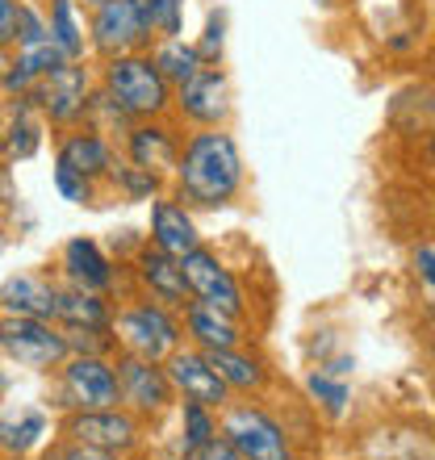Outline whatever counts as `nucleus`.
<instances>
[{
  "label": "nucleus",
  "mask_w": 435,
  "mask_h": 460,
  "mask_svg": "<svg viewBox=\"0 0 435 460\" xmlns=\"http://www.w3.org/2000/svg\"><path fill=\"white\" fill-rule=\"evenodd\" d=\"M172 184H176V201H184L189 209L230 206L243 189V151L235 134H226L222 126L189 134L181 159H176V172H172Z\"/></svg>",
  "instance_id": "obj_1"
},
{
  "label": "nucleus",
  "mask_w": 435,
  "mask_h": 460,
  "mask_svg": "<svg viewBox=\"0 0 435 460\" xmlns=\"http://www.w3.org/2000/svg\"><path fill=\"white\" fill-rule=\"evenodd\" d=\"M101 88H105V97L113 101V105H118V110L126 113L130 121L168 118V113H172V93H176V88L159 75L155 59H151L146 50L105 59Z\"/></svg>",
  "instance_id": "obj_2"
},
{
  "label": "nucleus",
  "mask_w": 435,
  "mask_h": 460,
  "mask_svg": "<svg viewBox=\"0 0 435 460\" xmlns=\"http://www.w3.org/2000/svg\"><path fill=\"white\" fill-rule=\"evenodd\" d=\"M113 335H118V351L164 364L184 343V323L176 318V310L143 297V302L121 305L113 314Z\"/></svg>",
  "instance_id": "obj_3"
},
{
  "label": "nucleus",
  "mask_w": 435,
  "mask_h": 460,
  "mask_svg": "<svg viewBox=\"0 0 435 460\" xmlns=\"http://www.w3.org/2000/svg\"><path fill=\"white\" fill-rule=\"evenodd\" d=\"M218 431L243 452V460H297L285 423L260 402H230L218 419Z\"/></svg>",
  "instance_id": "obj_4"
},
{
  "label": "nucleus",
  "mask_w": 435,
  "mask_h": 460,
  "mask_svg": "<svg viewBox=\"0 0 435 460\" xmlns=\"http://www.w3.org/2000/svg\"><path fill=\"white\" fill-rule=\"evenodd\" d=\"M63 436L75 444L105 452L113 460H126L143 444V419L126 406H105V411H67L63 419Z\"/></svg>",
  "instance_id": "obj_5"
},
{
  "label": "nucleus",
  "mask_w": 435,
  "mask_h": 460,
  "mask_svg": "<svg viewBox=\"0 0 435 460\" xmlns=\"http://www.w3.org/2000/svg\"><path fill=\"white\" fill-rule=\"evenodd\" d=\"M0 351L17 360L22 368H59L72 348L63 327L47 323V318H25V314H4L0 318Z\"/></svg>",
  "instance_id": "obj_6"
},
{
  "label": "nucleus",
  "mask_w": 435,
  "mask_h": 460,
  "mask_svg": "<svg viewBox=\"0 0 435 460\" xmlns=\"http://www.w3.org/2000/svg\"><path fill=\"white\" fill-rule=\"evenodd\" d=\"M59 394L67 411H105L121 406L113 356H67L59 364Z\"/></svg>",
  "instance_id": "obj_7"
},
{
  "label": "nucleus",
  "mask_w": 435,
  "mask_h": 460,
  "mask_svg": "<svg viewBox=\"0 0 435 460\" xmlns=\"http://www.w3.org/2000/svg\"><path fill=\"white\" fill-rule=\"evenodd\" d=\"M113 368H118V389H121V406L134 411L138 419H159L176 402V389H172V376L159 360H143V356H130V351H118L113 356Z\"/></svg>",
  "instance_id": "obj_8"
},
{
  "label": "nucleus",
  "mask_w": 435,
  "mask_h": 460,
  "mask_svg": "<svg viewBox=\"0 0 435 460\" xmlns=\"http://www.w3.org/2000/svg\"><path fill=\"white\" fill-rule=\"evenodd\" d=\"M88 97H93V80H88L84 63H63L59 72L42 75L30 93L34 110L55 126H67V130H75L88 118Z\"/></svg>",
  "instance_id": "obj_9"
},
{
  "label": "nucleus",
  "mask_w": 435,
  "mask_h": 460,
  "mask_svg": "<svg viewBox=\"0 0 435 460\" xmlns=\"http://www.w3.org/2000/svg\"><path fill=\"white\" fill-rule=\"evenodd\" d=\"M181 268H184L189 289H193V302L214 305V310H222V314H230V318L247 314V297H243L239 277L218 260V252H209V247H193V252L181 260Z\"/></svg>",
  "instance_id": "obj_10"
},
{
  "label": "nucleus",
  "mask_w": 435,
  "mask_h": 460,
  "mask_svg": "<svg viewBox=\"0 0 435 460\" xmlns=\"http://www.w3.org/2000/svg\"><path fill=\"white\" fill-rule=\"evenodd\" d=\"M151 25H146L143 0H105L93 13V47L105 59H118V55H134L151 42Z\"/></svg>",
  "instance_id": "obj_11"
},
{
  "label": "nucleus",
  "mask_w": 435,
  "mask_h": 460,
  "mask_svg": "<svg viewBox=\"0 0 435 460\" xmlns=\"http://www.w3.org/2000/svg\"><path fill=\"white\" fill-rule=\"evenodd\" d=\"M164 368H168L172 376V389L181 394L184 402H201V406H209V411H226L230 402H235V394L226 389V381L218 376V368L209 364V356L201 348H176L164 360Z\"/></svg>",
  "instance_id": "obj_12"
},
{
  "label": "nucleus",
  "mask_w": 435,
  "mask_h": 460,
  "mask_svg": "<svg viewBox=\"0 0 435 460\" xmlns=\"http://www.w3.org/2000/svg\"><path fill=\"white\" fill-rule=\"evenodd\" d=\"M134 277L143 285V293L151 302L168 305L176 314H184L189 305H193V289H189V280H184V268L176 255L159 252L151 243H143L138 252H134Z\"/></svg>",
  "instance_id": "obj_13"
},
{
  "label": "nucleus",
  "mask_w": 435,
  "mask_h": 460,
  "mask_svg": "<svg viewBox=\"0 0 435 460\" xmlns=\"http://www.w3.org/2000/svg\"><path fill=\"white\" fill-rule=\"evenodd\" d=\"M172 110L181 113L184 121H193L197 130H214L222 121L230 118V84H226V72L218 67H201V72L181 84L172 93Z\"/></svg>",
  "instance_id": "obj_14"
},
{
  "label": "nucleus",
  "mask_w": 435,
  "mask_h": 460,
  "mask_svg": "<svg viewBox=\"0 0 435 460\" xmlns=\"http://www.w3.org/2000/svg\"><path fill=\"white\" fill-rule=\"evenodd\" d=\"M181 146H184V138L176 134V126L164 118L134 121L130 130H126V155H130V164L155 172V176H172V172H176Z\"/></svg>",
  "instance_id": "obj_15"
},
{
  "label": "nucleus",
  "mask_w": 435,
  "mask_h": 460,
  "mask_svg": "<svg viewBox=\"0 0 435 460\" xmlns=\"http://www.w3.org/2000/svg\"><path fill=\"white\" fill-rule=\"evenodd\" d=\"M59 264H63V277H67V285H75V289L109 293L113 285H118L113 260H109V255L101 252V243L88 239V234H75V239H67Z\"/></svg>",
  "instance_id": "obj_16"
},
{
  "label": "nucleus",
  "mask_w": 435,
  "mask_h": 460,
  "mask_svg": "<svg viewBox=\"0 0 435 460\" xmlns=\"http://www.w3.org/2000/svg\"><path fill=\"white\" fill-rule=\"evenodd\" d=\"M151 247L176 255V260H184L193 247H201L197 222H193V214H189V206H184V201L164 197V193L151 201Z\"/></svg>",
  "instance_id": "obj_17"
},
{
  "label": "nucleus",
  "mask_w": 435,
  "mask_h": 460,
  "mask_svg": "<svg viewBox=\"0 0 435 460\" xmlns=\"http://www.w3.org/2000/svg\"><path fill=\"white\" fill-rule=\"evenodd\" d=\"M55 164L80 172V176H88V181H105L118 159H113V146H109V138L101 130L75 126V130L59 143V155H55Z\"/></svg>",
  "instance_id": "obj_18"
},
{
  "label": "nucleus",
  "mask_w": 435,
  "mask_h": 460,
  "mask_svg": "<svg viewBox=\"0 0 435 460\" xmlns=\"http://www.w3.org/2000/svg\"><path fill=\"white\" fill-rule=\"evenodd\" d=\"M184 331H189L193 348H201V351H226V348H243V343H247L239 318H230L201 302H193L184 310Z\"/></svg>",
  "instance_id": "obj_19"
},
{
  "label": "nucleus",
  "mask_w": 435,
  "mask_h": 460,
  "mask_svg": "<svg viewBox=\"0 0 435 460\" xmlns=\"http://www.w3.org/2000/svg\"><path fill=\"white\" fill-rule=\"evenodd\" d=\"M206 356H209V364L218 368V376L226 381L230 394H243V398L264 394L268 364H264V356H255L247 343H243V348H226V351H206Z\"/></svg>",
  "instance_id": "obj_20"
},
{
  "label": "nucleus",
  "mask_w": 435,
  "mask_h": 460,
  "mask_svg": "<svg viewBox=\"0 0 435 460\" xmlns=\"http://www.w3.org/2000/svg\"><path fill=\"white\" fill-rule=\"evenodd\" d=\"M0 305L9 310V314H25V318H47L55 323V305H59V289L42 277H9L0 285Z\"/></svg>",
  "instance_id": "obj_21"
},
{
  "label": "nucleus",
  "mask_w": 435,
  "mask_h": 460,
  "mask_svg": "<svg viewBox=\"0 0 435 460\" xmlns=\"http://www.w3.org/2000/svg\"><path fill=\"white\" fill-rule=\"evenodd\" d=\"M55 323L59 327H93V331H113V314L101 293H88V289H59V305H55Z\"/></svg>",
  "instance_id": "obj_22"
},
{
  "label": "nucleus",
  "mask_w": 435,
  "mask_h": 460,
  "mask_svg": "<svg viewBox=\"0 0 435 460\" xmlns=\"http://www.w3.org/2000/svg\"><path fill=\"white\" fill-rule=\"evenodd\" d=\"M151 59H155L159 75H164L172 88L189 84V80L206 67V59H201L197 42H184V38H159L155 50H151Z\"/></svg>",
  "instance_id": "obj_23"
},
{
  "label": "nucleus",
  "mask_w": 435,
  "mask_h": 460,
  "mask_svg": "<svg viewBox=\"0 0 435 460\" xmlns=\"http://www.w3.org/2000/svg\"><path fill=\"white\" fill-rule=\"evenodd\" d=\"M38 146H42V121H38V113H34V101L22 97L13 105L9 126H4V155L30 159V155H38Z\"/></svg>",
  "instance_id": "obj_24"
},
{
  "label": "nucleus",
  "mask_w": 435,
  "mask_h": 460,
  "mask_svg": "<svg viewBox=\"0 0 435 460\" xmlns=\"http://www.w3.org/2000/svg\"><path fill=\"white\" fill-rule=\"evenodd\" d=\"M42 436H47V414L17 411L13 419H0V452L4 456H25Z\"/></svg>",
  "instance_id": "obj_25"
},
{
  "label": "nucleus",
  "mask_w": 435,
  "mask_h": 460,
  "mask_svg": "<svg viewBox=\"0 0 435 460\" xmlns=\"http://www.w3.org/2000/svg\"><path fill=\"white\" fill-rule=\"evenodd\" d=\"M47 25H50V42H55L72 63H80V55H84V30L75 22L72 0H50V22Z\"/></svg>",
  "instance_id": "obj_26"
},
{
  "label": "nucleus",
  "mask_w": 435,
  "mask_h": 460,
  "mask_svg": "<svg viewBox=\"0 0 435 460\" xmlns=\"http://www.w3.org/2000/svg\"><path fill=\"white\" fill-rule=\"evenodd\" d=\"M218 436V419L209 406H201V402H184L181 406V452L184 456H193L201 444H209V439Z\"/></svg>",
  "instance_id": "obj_27"
},
{
  "label": "nucleus",
  "mask_w": 435,
  "mask_h": 460,
  "mask_svg": "<svg viewBox=\"0 0 435 460\" xmlns=\"http://www.w3.org/2000/svg\"><path fill=\"white\" fill-rule=\"evenodd\" d=\"M109 181L118 184V189L130 197V201H155V197L164 193V176L138 168V164H113Z\"/></svg>",
  "instance_id": "obj_28"
},
{
  "label": "nucleus",
  "mask_w": 435,
  "mask_h": 460,
  "mask_svg": "<svg viewBox=\"0 0 435 460\" xmlns=\"http://www.w3.org/2000/svg\"><path fill=\"white\" fill-rule=\"evenodd\" d=\"M143 13L155 38H181L184 0H143Z\"/></svg>",
  "instance_id": "obj_29"
},
{
  "label": "nucleus",
  "mask_w": 435,
  "mask_h": 460,
  "mask_svg": "<svg viewBox=\"0 0 435 460\" xmlns=\"http://www.w3.org/2000/svg\"><path fill=\"white\" fill-rule=\"evenodd\" d=\"M72 356H113L118 351V335L113 331H93V327H63Z\"/></svg>",
  "instance_id": "obj_30"
},
{
  "label": "nucleus",
  "mask_w": 435,
  "mask_h": 460,
  "mask_svg": "<svg viewBox=\"0 0 435 460\" xmlns=\"http://www.w3.org/2000/svg\"><path fill=\"white\" fill-rule=\"evenodd\" d=\"M310 398H315L326 414H343V406H348V385L326 373H315L310 376Z\"/></svg>",
  "instance_id": "obj_31"
},
{
  "label": "nucleus",
  "mask_w": 435,
  "mask_h": 460,
  "mask_svg": "<svg viewBox=\"0 0 435 460\" xmlns=\"http://www.w3.org/2000/svg\"><path fill=\"white\" fill-rule=\"evenodd\" d=\"M55 189H59L63 201H75V206H88V201H93V181L72 168H63V164H55Z\"/></svg>",
  "instance_id": "obj_32"
},
{
  "label": "nucleus",
  "mask_w": 435,
  "mask_h": 460,
  "mask_svg": "<svg viewBox=\"0 0 435 460\" xmlns=\"http://www.w3.org/2000/svg\"><path fill=\"white\" fill-rule=\"evenodd\" d=\"M50 25L38 17L30 4H22V22H17V47H34V42H47Z\"/></svg>",
  "instance_id": "obj_33"
},
{
  "label": "nucleus",
  "mask_w": 435,
  "mask_h": 460,
  "mask_svg": "<svg viewBox=\"0 0 435 460\" xmlns=\"http://www.w3.org/2000/svg\"><path fill=\"white\" fill-rule=\"evenodd\" d=\"M42 460H113V456H105V452L88 448V444H75V439L63 436L59 444H50V452Z\"/></svg>",
  "instance_id": "obj_34"
},
{
  "label": "nucleus",
  "mask_w": 435,
  "mask_h": 460,
  "mask_svg": "<svg viewBox=\"0 0 435 460\" xmlns=\"http://www.w3.org/2000/svg\"><path fill=\"white\" fill-rule=\"evenodd\" d=\"M17 22H22V0H0V50L17 47Z\"/></svg>",
  "instance_id": "obj_35"
},
{
  "label": "nucleus",
  "mask_w": 435,
  "mask_h": 460,
  "mask_svg": "<svg viewBox=\"0 0 435 460\" xmlns=\"http://www.w3.org/2000/svg\"><path fill=\"white\" fill-rule=\"evenodd\" d=\"M222 13L218 17H209V25H206V38L197 42V50H201V59H206V67H218V55H222Z\"/></svg>",
  "instance_id": "obj_36"
},
{
  "label": "nucleus",
  "mask_w": 435,
  "mask_h": 460,
  "mask_svg": "<svg viewBox=\"0 0 435 460\" xmlns=\"http://www.w3.org/2000/svg\"><path fill=\"white\" fill-rule=\"evenodd\" d=\"M189 460H243V452L235 448V444H230L222 431H218V436L209 439V444H201V448H197Z\"/></svg>",
  "instance_id": "obj_37"
},
{
  "label": "nucleus",
  "mask_w": 435,
  "mask_h": 460,
  "mask_svg": "<svg viewBox=\"0 0 435 460\" xmlns=\"http://www.w3.org/2000/svg\"><path fill=\"white\" fill-rule=\"evenodd\" d=\"M414 268H419V277H423L427 285H435V247L431 243H423V247L414 252Z\"/></svg>",
  "instance_id": "obj_38"
},
{
  "label": "nucleus",
  "mask_w": 435,
  "mask_h": 460,
  "mask_svg": "<svg viewBox=\"0 0 435 460\" xmlns=\"http://www.w3.org/2000/svg\"><path fill=\"white\" fill-rule=\"evenodd\" d=\"M13 59H4V50H0V75H4V67H9Z\"/></svg>",
  "instance_id": "obj_39"
},
{
  "label": "nucleus",
  "mask_w": 435,
  "mask_h": 460,
  "mask_svg": "<svg viewBox=\"0 0 435 460\" xmlns=\"http://www.w3.org/2000/svg\"><path fill=\"white\" fill-rule=\"evenodd\" d=\"M0 155H4V130H0Z\"/></svg>",
  "instance_id": "obj_40"
},
{
  "label": "nucleus",
  "mask_w": 435,
  "mask_h": 460,
  "mask_svg": "<svg viewBox=\"0 0 435 460\" xmlns=\"http://www.w3.org/2000/svg\"><path fill=\"white\" fill-rule=\"evenodd\" d=\"M431 164H435V134H431Z\"/></svg>",
  "instance_id": "obj_41"
},
{
  "label": "nucleus",
  "mask_w": 435,
  "mask_h": 460,
  "mask_svg": "<svg viewBox=\"0 0 435 460\" xmlns=\"http://www.w3.org/2000/svg\"><path fill=\"white\" fill-rule=\"evenodd\" d=\"M88 4H93V9H97V4H105V0H88Z\"/></svg>",
  "instance_id": "obj_42"
},
{
  "label": "nucleus",
  "mask_w": 435,
  "mask_h": 460,
  "mask_svg": "<svg viewBox=\"0 0 435 460\" xmlns=\"http://www.w3.org/2000/svg\"><path fill=\"white\" fill-rule=\"evenodd\" d=\"M315 4H331V0H315Z\"/></svg>",
  "instance_id": "obj_43"
}]
</instances>
